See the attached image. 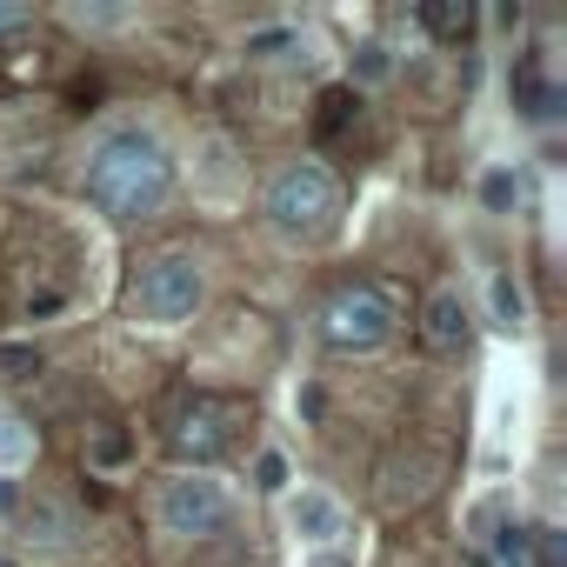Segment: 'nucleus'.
<instances>
[{
    "instance_id": "7",
    "label": "nucleus",
    "mask_w": 567,
    "mask_h": 567,
    "mask_svg": "<svg viewBox=\"0 0 567 567\" xmlns=\"http://www.w3.org/2000/svg\"><path fill=\"white\" fill-rule=\"evenodd\" d=\"M447 481V454L441 447H427V441H394L388 454H381V467H374V494H381V507H421L434 487Z\"/></svg>"
},
{
    "instance_id": "14",
    "label": "nucleus",
    "mask_w": 567,
    "mask_h": 567,
    "mask_svg": "<svg viewBox=\"0 0 567 567\" xmlns=\"http://www.w3.org/2000/svg\"><path fill=\"white\" fill-rule=\"evenodd\" d=\"M41 374V348L28 341H0V381H34Z\"/></svg>"
},
{
    "instance_id": "12",
    "label": "nucleus",
    "mask_w": 567,
    "mask_h": 567,
    "mask_svg": "<svg viewBox=\"0 0 567 567\" xmlns=\"http://www.w3.org/2000/svg\"><path fill=\"white\" fill-rule=\"evenodd\" d=\"M295 527H301L308 540H321V547H328V540L341 534V507H334L328 494H315V487H308V494L295 501Z\"/></svg>"
},
{
    "instance_id": "2",
    "label": "nucleus",
    "mask_w": 567,
    "mask_h": 567,
    "mask_svg": "<svg viewBox=\"0 0 567 567\" xmlns=\"http://www.w3.org/2000/svg\"><path fill=\"white\" fill-rule=\"evenodd\" d=\"M247 421V408L234 401V394H207V388H187V394H174L167 401V414H161V434H167V447L187 461V474L194 467H207V461H220L227 447H234V427Z\"/></svg>"
},
{
    "instance_id": "26",
    "label": "nucleus",
    "mask_w": 567,
    "mask_h": 567,
    "mask_svg": "<svg viewBox=\"0 0 567 567\" xmlns=\"http://www.w3.org/2000/svg\"><path fill=\"white\" fill-rule=\"evenodd\" d=\"M0 567H14V560H0Z\"/></svg>"
},
{
    "instance_id": "18",
    "label": "nucleus",
    "mask_w": 567,
    "mask_h": 567,
    "mask_svg": "<svg viewBox=\"0 0 567 567\" xmlns=\"http://www.w3.org/2000/svg\"><path fill=\"white\" fill-rule=\"evenodd\" d=\"M254 487H260V494H280V487H288V461H280L274 447L254 461Z\"/></svg>"
},
{
    "instance_id": "1",
    "label": "nucleus",
    "mask_w": 567,
    "mask_h": 567,
    "mask_svg": "<svg viewBox=\"0 0 567 567\" xmlns=\"http://www.w3.org/2000/svg\"><path fill=\"white\" fill-rule=\"evenodd\" d=\"M174 194V161L147 127H114L87 154V200L114 220H147Z\"/></svg>"
},
{
    "instance_id": "23",
    "label": "nucleus",
    "mask_w": 567,
    "mask_h": 567,
    "mask_svg": "<svg viewBox=\"0 0 567 567\" xmlns=\"http://www.w3.org/2000/svg\"><path fill=\"white\" fill-rule=\"evenodd\" d=\"M34 28V8H21V0H0V34H21Z\"/></svg>"
},
{
    "instance_id": "10",
    "label": "nucleus",
    "mask_w": 567,
    "mask_h": 567,
    "mask_svg": "<svg viewBox=\"0 0 567 567\" xmlns=\"http://www.w3.org/2000/svg\"><path fill=\"white\" fill-rule=\"evenodd\" d=\"M487 308H494V328H501V334H520V328H527V295H520V280H514L507 267L487 280Z\"/></svg>"
},
{
    "instance_id": "25",
    "label": "nucleus",
    "mask_w": 567,
    "mask_h": 567,
    "mask_svg": "<svg viewBox=\"0 0 567 567\" xmlns=\"http://www.w3.org/2000/svg\"><path fill=\"white\" fill-rule=\"evenodd\" d=\"M21 507V494H14V481H0V514H14Z\"/></svg>"
},
{
    "instance_id": "15",
    "label": "nucleus",
    "mask_w": 567,
    "mask_h": 567,
    "mask_svg": "<svg viewBox=\"0 0 567 567\" xmlns=\"http://www.w3.org/2000/svg\"><path fill=\"white\" fill-rule=\"evenodd\" d=\"M127 454H134V441H127L121 427H94V441H87V461H94V467H121Z\"/></svg>"
},
{
    "instance_id": "4",
    "label": "nucleus",
    "mask_w": 567,
    "mask_h": 567,
    "mask_svg": "<svg viewBox=\"0 0 567 567\" xmlns=\"http://www.w3.org/2000/svg\"><path fill=\"white\" fill-rule=\"evenodd\" d=\"M267 220L280 234H328L334 214H341V181L321 167V161H288L274 181H267Z\"/></svg>"
},
{
    "instance_id": "3",
    "label": "nucleus",
    "mask_w": 567,
    "mask_h": 567,
    "mask_svg": "<svg viewBox=\"0 0 567 567\" xmlns=\"http://www.w3.org/2000/svg\"><path fill=\"white\" fill-rule=\"evenodd\" d=\"M394 321H401V295L388 288V280H348V288H334L328 308H321V334L341 354L381 348L394 334Z\"/></svg>"
},
{
    "instance_id": "20",
    "label": "nucleus",
    "mask_w": 567,
    "mask_h": 567,
    "mask_svg": "<svg viewBox=\"0 0 567 567\" xmlns=\"http://www.w3.org/2000/svg\"><path fill=\"white\" fill-rule=\"evenodd\" d=\"M280 48H295L288 28H260V34H247V54H254V61H267V54H280Z\"/></svg>"
},
{
    "instance_id": "19",
    "label": "nucleus",
    "mask_w": 567,
    "mask_h": 567,
    "mask_svg": "<svg viewBox=\"0 0 567 567\" xmlns=\"http://www.w3.org/2000/svg\"><path fill=\"white\" fill-rule=\"evenodd\" d=\"M527 547H534V560H540V567H567V547H560V527H534V540H527Z\"/></svg>"
},
{
    "instance_id": "17",
    "label": "nucleus",
    "mask_w": 567,
    "mask_h": 567,
    "mask_svg": "<svg viewBox=\"0 0 567 567\" xmlns=\"http://www.w3.org/2000/svg\"><path fill=\"white\" fill-rule=\"evenodd\" d=\"M348 114H354V94H348V87H328V94H321V134H341Z\"/></svg>"
},
{
    "instance_id": "22",
    "label": "nucleus",
    "mask_w": 567,
    "mask_h": 567,
    "mask_svg": "<svg viewBox=\"0 0 567 567\" xmlns=\"http://www.w3.org/2000/svg\"><path fill=\"white\" fill-rule=\"evenodd\" d=\"M28 447H34V441L21 434V421H0V461H21Z\"/></svg>"
},
{
    "instance_id": "9",
    "label": "nucleus",
    "mask_w": 567,
    "mask_h": 567,
    "mask_svg": "<svg viewBox=\"0 0 567 567\" xmlns=\"http://www.w3.org/2000/svg\"><path fill=\"white\" fill-rule=\"evenodd\" d=\"M467 328H474V321H467V301H461L454 288H434L427 308H421L427 348H434V354H461V348H467Z\"/></svg>"
},
{
    "instance_id": "21",
    "label": "nucleus",
    "mask_w": 567,
    "mask_h": 567,
    "mask_svg": "<svg viewBox=\"0 0 567 567\" xmlns=\"http://www.w3.org/2000/svg\"><path fill=\"white\" fill-rule=\"evenodd\" d=\"M354 74L361 81H388V48H361L354 54Z\"/></svg>"
},
{
    "instance_id": "11",
    "label": "nucleus",
    "mask_w": 567,
    "mask_h": 567,
    "mask_svg": "<svg viewBox=\"0 0 567 567\" xmlns=\"http://www.w3.org/2000/svg\"><path fill=\"white\" fill-rule=\"evenodd\" d=\"M421 28L454 48V41L474 34V8H467V0H427V8H421Z\"/></svg>"
},
{
    "instance_id": "24",
    "label": "nucleus",
    "mask_w": 567,
    "mask_h": 567,
    "mask_svg": "<svg viewBox=\"0 0 567 567\" xmlns=\"http://www.w3.org/2000/svg\"><path fill=\"white\" fill-rule=\"evenodd\" d=\"M308 567H354V560H348V554H334V547H328V554H315V560H308Z\"/></svg>"
},
{
    "instance_id": "5",
    "label": "nucleus",
    "mask_w": 567,
    "mask_h": 567,
    "mask_svg": "<svg viewBox=\"0 0 567 567\" xmlns=\"http://www.w3.org/2000/svg\"><path fill=\"white\" fill-rule=\"evenodd\" d=\"M200 301H207V274H200L194 254L167 247V254L141 260V274H134V315H141V321H154V328H181V321H194Z\"/></svg>"
},
{
    "instance_id": "8",
    "label": "nucleus",
    "mask_w": 567,
    "mask_h": 567,
    "mask_svg": "<svg viewBox=\"0 0 567 567\" xmlns=\"http://www.w3.org/2000/svg\"><path fill=\"white\" fill-rule=\"evenodd\" d=\"M21 520H28V540H34L41 554H68V547L87 540V514H81L74 501H61V494H34V501L21 507Z\"/></svg>"
},
{
    "instance_id": "6",
    "label": "nucleus",
    "mask_w": 567,
    "mask_h": 567,
    "mask_svg": "<svg viewBox=\"0 0 567 567\" xmlns=\"http://www.w3.org/2000/svg\"><path fill=\"white\" fill-rule=\"evenodd\" d=\"M154 520H161V534H174V540H214V534L234 520V501H227V487L207 481V474H174V481L161 487V501H154Z\"/></svg>"
},
{
    "instance_id": "13",
    "label": "nucleus",
    "mask_w": 567,
    "mask_h": 567,
    "mask_svg": "<svg viewBox=\"0 0 567 567\" xmlns=\"http://www.w3.org/2000/svg\"><path fill=\"white\" fill-rule=\"evenodd\" d=\"M481 527H487V514H481ZM527 540H534V527H520V520H501V527L487 534V547H494L501 567H527Z\"/></svg>"
},
{
    "instance_id": "16",
    "label": "nucleus",
    "mask_w": 567,
    "mask_h": 567,
    "mask_svg": "<svg viewBox=\"0 0 567 567\" xmlns=\"http://www.w3.org/2000/svg\"><path fill=\"white\" fill-rule=\"evenodd\" d=\"M481 200H487V207H494V214H507V207H514V200H520V181H514V174H507V167H494V174H487V181H481Z\"/></svg>"
}]
</instances>
